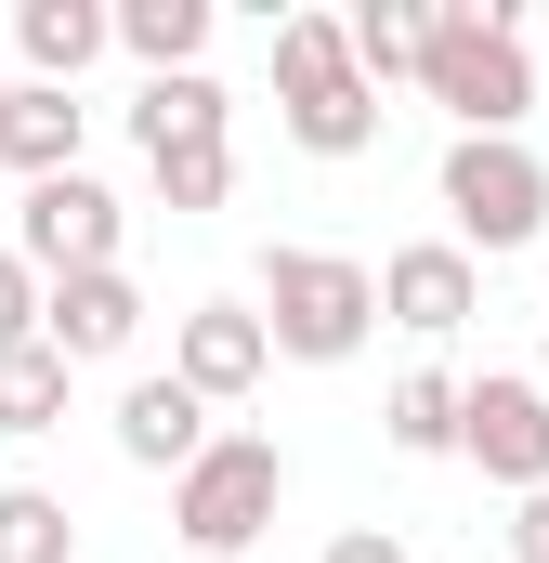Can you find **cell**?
Wrapping results in <instances>:
<instances>
[{"label": "cell", "mask_w": 549, "mask_h": 563, "mask_svg": "<svg viewBox=\"0 0 549 563\" xmlns=\"http://www.w3.org/2000/svg\"><path fill=\"white\" fill-rule=\"evenodd\" d=\"M418 92L458 119V132L524 144L537 119V66H524V0H432V40H418Z\"/></svg>", "instance_id": "cell-1"}, {"label": "cell", "mask_w": 549, "mask_h": 563, "mask_svg": "<svg viewBox=\"0 0 549 563\" xmlns=\"http://www.w3.org/2000/svg\"><path fill=\"white\" fill-rule=\"evenodd\" d=\"M262 341L288 367H354L367 354V328H380V276L354 263V250H262Z\"/></svg>", "instance_id": "cell-2"}, {"label": "cell", "mask_w": 549, "mask_h": 563, "mask_svg": "<svg viewBox=\"0 0 549 563\" xmlns=\"http://www.w3.org/2000/svg\"><path fill=\"white\" fill-rule=\"evenodd\" d=\"M274 511H288V445H274V432H210V445L170 472L183 563H236L249 538H274Z\"/></svg>", "instance_id": "cell-3"}, {"label": "cell", "mask_w": 549, "mask_h": 563, "mask_svg": "<svg viewBox=\"0 0 549 563\" xmlns=\"http://www.w3.org/2000/svg\"><path fill=\"white\" fill-rule=\"evenodd\" d=\"M274 119H288V144L301 157H367L380 144V92L354 79V40H340V13H288L274 26Z\"/></svg>", "instance_id": "cell-4"}, {"label": "cell", "mask_w": 549, "mask_h": 563, "mask_svg": "<svg viewBox=\"0 0 549 563\" xmlns=\"http://www.w3.org/2000/svg\"><path fill=\"white\" fill-rule=\"evenodd\" d=\"M432 197H445V250H537L549 236V157L537 144H497V132H458L445 144V170H432Z\"/></svg>", "instance_id": "cell-5"}, {"label": "cell", "mask_w": 549, "mask_h": 563, "mask_svg": "<svg viewBox=\"0 0 549 563\" xmlns=\"http://www.w3.org/2000/svg\"><path fill=\"white\" fill-rule=\"evenodd\" d=\"M119 236H132V210H119L92 170H53V184H26V210H13V263H26L40 288L53 276H105Z\"/></svg>", "instance_id": "cell-6"}, {"label": "cell", "mask_w": 549, "mask_h": 563, "mask_svg": "<svg viewBox=\"0 0 549 563\" xmlns=\"http://www.w3.org/2000/svg\"><path fill=\"white\" fill-rule=\"evenodd\" d=\"M458 459H471L484 485H511V498H537V485H549V394L524 380V367L458 380Z\"/></svg>", "instance_id": "cell-7"}, {"label": "cell", "mask_w": 549, "mask_h": 563, "mask_svg": "<svg viewBox=\"0 0 549 563\" xmlns=\"http://www.w3.org/2000/svg\"><path fill=\"white\" fill-rule=\"evenodd\" d=\"M262 367H274V341H262V314H249V301H183V314H170V380H183L197 407L262 394Z\"/></svg>", "instance_id": "cell-8"}, {"label": "cell", "mask_w": 549, "mask_h": 563, "mask_svg": "<svg viewBox=\"0 0 549 563\" xmlns=\"http://www.w3.org/2000/svg\"><path fill=\"white\" fill-rule=\"evenodd\" d=\"M40 341H53L66 367H119L144 341V288L119 276V263H105V276H53L40 288Z\"/></svg>", "instance_id": "cell-9"}, {"label": "cell", "mask_w": 549, "mask_h": 563, "mask_svg": "<svg viewBox=\"0 0 549 563\" xmlns=\"http://www.w3.org/2000/svg\"><path fill=\"white\" fill-rule=\"evenodd\" d=\"M367 276H380V314L418 328V341H445V328H471V314H484L471 250H445V236H418V250H393V263H367Z\"/></svg>", "instance_id": "cell-10"}, {"label": "cell", "mask_w": 549, "mask_h": 563, "mask_svg": "<svg viewBox=\"0 0 549 563\" xmlns=\"http://www.w3.org/2000/svg\"><path fill=\"white\" fill-rule=\"evenodd\" d=\"M105 432H119V459H132V472H183V459L210 445V407H197L170 367H144L132 394H119V420H105Z\"/></svg>", "instance_id": "cell-11"}, {"label": "cell", "mask_w": 549, "mask_h": 563, "mask_svg": "<svg viewBox=\"0 0 549 563\" xmlns=\"http://www.w3.org/2000/svg\"><path fill=\"white\" fill-rule=\"evenodd\" d=\"M132 144H144V157H170V144H236V92H223L210 66L144 79V92H132Z\"/></svg>", "instance_id": "cell-12"}, {"label": "cell", "mask_w": 549, "mask_h": 563, "mask_svg": "<svg viewBox=\"0 0 549 563\" xmlns=\"http://www.w3.org/2000/svg\"><path fill=\"white\" fill-rule=\"evenodd\" d=\"M79 132H92V106H79V92H40V79H13V106H0V170L53 184V170H79Z\"/></svg>", "instance_id": "cell-13"}, {"label": "cell", "mask_w": 549, "mask_h": 563, "mask_svg": "<svg viewBox=\"0 0 549 563\" xmlns=\"http://www.w3.org/2000/svg\"><path fill=\"white\" fill-rule=\"evenodd\" d=\"M13 53L40 92H79V66L105 53V0H13Z\"/></svg>", "instance_id": "cell-14"}, {"label": "cell", "mask_w": 549, "mask_h": 563, "mask_svg": "<svg viewBox=\"0 0 549 563\" xmlns=\"http://www.w3.org/2000/svg\"><path fill=\"white\" fill-rule=\"evenodd\" d=\"M105 40L132 53L144 79H183V66L210 53V0H119V13H105Z\"/></svg>", "instance_id": "cell-15"}, {"label": "cell", "mask_w": 549, "mask_h": 563, "mask_svg": "<svg viewBox=\"0 0 549 563\" xmlns=\"http://www.w3.org/2000/svg\"><path fill=\"white\" fill-rule=\"evenodd\" d=\"M340 40H354V79H367V92H380V79H418L432 0H354V13H340Z\"/></svg>", "instance_id": "cell-16"}, {"label": "cell", "mask_w": 549, "mask_h": 563, "mask_svg": "<svg viewBox=\"0 0 549 563\" xmlns=\"http://www.w3.org/2000/svg\"><path fill=\"white\" fill-rule=\"evenodd\" d=\"M380 432H393L406 459H458V380H445V367H406V380L380 394Z\"/></svg>", "instance_id": "cell-17"}, {"label": "cell", "mask_w": 549, "mask_h": 563, "mask_svg": "<svg viewBox=\"0 0 549 563\" xmlns=\"http://www.w3.org/2000/svg\"><path fill=\"white\" fill-rule=\"evenodd\" d=\"M66 380H79V367H66L53 341H13V354H0V432H66Z\"/></svg>", "instance_id": "cell-18"}, {"label": "cell", "mask_w": 549, "mask_h": 563, "mask_svg": "<svg viewBox=\"0 0 549 563\" xmlns=\"http://www.w3.org/2000/svg\"><path fill=\"white\" fill-rule=\"evenodd\" d=\"M66 551H79L66 498L53 485H0V563H66Z\"/></svg>", "instance_id": "cell-19"}, {"label": "cell", "mask_w": 549, "mask_h": 563, "mask_svg": "<svg viewBox=\"0 0 549 563\" xmlns=\"http://www.w3.org/2000/svg\"><path fill=\"white\" fill-rule=\"evenodd\" d=\"M144 170H157L170 210H223V197H236V144H170V157H144Z\"/></svg>", "instance_id": "cell-20"}, {"label": "cell", "mask_w": 549, "mask_h": 563, "mask_svg": "<svg viewBox=\"0 0 549 563\" xmlns=\"http://www.w3.org/2000/svg\"><path fill=\"white\" fill-rule=\"evenodd\" d=\"M13 341H40V276L0 250V354H13Z\"/></svg>", "instance_id": "cell-21"}, {"label": "cell", "mask_w": 549, "mask_h": 563, "mask_svg": "<svg viewBox=\"0 0 549 563\" xmlns=\"http://www.w3.org/2000/svg\"><path fill=\"white\" fill-rule=\"evenodd\" d=\"M314 563H418V551H406V538H393V525H354V538H327V551H314Z\"/></svg>", "instance_id": "cell-22"}, {"label": "cell", "mask_w": 549, "mask_h": 563, "mask_svg": "<svg viewBox=\"0 0 549 563\" xmlns=\"http://www.w3.org/2000/svg\"><path fill=\"white\" fill-rule=\"evenodd\" d=\"M511 563H549V485L524 498V511H511Z\"/></svg>", "instance_id": "cell-23"}, {"label": "cell", "mask_w": 549, "mask_h": 563, "mask_svg": "<svg viewBox=\"0 0 549 563\" xmlns=\"http://www.w3.org/2000/svg\"><path fill=\"white\" fill-rule=\"evenodd\" d=\"M524 380H537V394H549V354H537V367H524Z\"/></svg>", "instance_id": "cell-24"}, {"label": "cell", "mask_w": 549, "mask_h": 563, "mask_svg": "<svg viewBox=\"0 0 549 563\" xmlns=\"http://www.w3.org/2000/svg\"><path fill=\"white\" fill-rule=\"evenodd\" d=\"M0 106H13V79H0Z\"/></svg>", "instance_id": "cell-25"}]
</instances>
